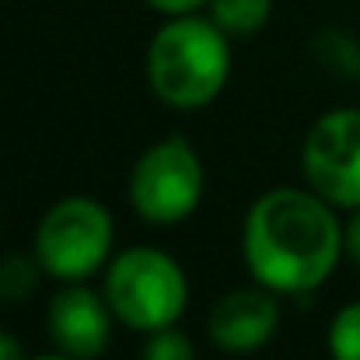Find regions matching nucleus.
<instances>
[{
  "mask_svg": "<svg viewBox=\"0 0 360 360\" xmlns=\"http://www.w3.org/2000/svg\"><path fill=\"white\" fill-rule=\"evenodd\" d=\"M319 193L273 189L259 196L245 221V259L252 276L283 294L319 287L340 262L343 228Z\"/></svg>",
  "mask_w": 360,
  "mask_h": 360,
  "instance_id": "1",
  "label": "nucleus"
},
{
  "mask_svg": "<svg viewBox=\"0 0 360 360\" xmlns=\"http://www.w3.org/2000/svg\"><path fill=\"white\" fill-rule=\"evenodd\" d=\"M228 32L210 18L179 14L158 28L147 49V77L161 102L175 109H200L214 102L231 70Z\"/></svg>",
  "mask_w": 360,
  "mask_h": 360,
  "instance_id": "2",
  "label": "nucleus"
},
{
  "mask_svg": "<svg viewBox=\"0 0 360 360\" xmlns=\"http://www.w3.org/2000/svg\"><path fill=\"white\" fill-rule=\"evenodd\" d=\"M186 297L189 287L182 266L158 248H129L109 266L105 301L129 329L154 333L175 326L186 311Z\"/></svg>",
  "mask_w": 360,
  "mask_h": 360,
  "instance_id": "3",
  "label": "nucleus"
},
{
  "mask_svg": "<svg viewBox=\"0 0 360 360\" xmlns=\"http://www.w3.org/2000/svg\"><path fill=\"white\" fill-rule=\"evenodd\" d=\"M112 248V217L102 203L88 196H70L56 203L39 231H35V259L49 276L84 280L91 276Z\"/></svg>",
  "mask_w": 360,
  "mask_h": 360,
  "instance_id": "4",
  "label": "nucleus"
},
{
  "mask_svg": "<svg viewBox=\"0 0 360 360\" xmlns=\"http://www.w3.org/2000/svg\"><path fill=\"white\" fill-rule=\"evenodd\" d=\"M129 200L150 224L186 221L203 200V165L189 140L172 136L143 150L129 175Z\"/></svg>",
  "mask_w": 360,
  "mask_h": 360,
  "instance_id": "5",
  "label": "nucleus"
},
{
  "mask_svg": "<svg viewBox=\"0 0 360 360\" xmlns=\"http://www.w3.org/2000/svg\"><path fill=\"white\" fill-rule=\"evenodd\" d=\"M304 179L333 207H360V109L326 112L304 136Z\"/></svg>",
  "mask_w": 360,
  "mask_h": 360,
  "instance_id": "6",
  "label": "nucleus"
},
{
  "mask_svg": "<svg viewBox=\"0 0 360 360\" xmlns=\"http://www.w3.org/2000/svg\"><path fill=\"white\" fill-rule=\"evenodd\" d=\"M49 336L60 354L74 360H95L105 354L112 336V308L88 287L60 290L49 301Z\"/></svg>",
  "mask_w": 360,
  "mask_h": 360,
  "instance_id": "7",
  "label": "nucleus"
},
{
  "mask_svg": "<svg viewBox=\"0 0 360 360\" xmlns=\"http://www.w3.org/2000/svg\"><path fill=\"white\" fill-rule=\"evenodd\" d=\"M280 322V308L266 290H235L224 294L210 311V340L228 354H248L262 347Z\"/></svg>",
  "mask_w": 360,
  "mask_h": 360,
  "instance_id": "8",
  "label": "nucleus"
},
{
  "mask_svg": "<svg viewBox=\"0 0 360 360\" xmlns=\"http://www.w3.org/2000/svg\"><path fill=\"white\" fill-rule=\"evenodd\" d=\"M273 14V0H210V18L231 32V35H252L259 32Z\"/></svg>",
  "mask_w": 360,
  "mask_h": 360,
  "instance_id": "9",
  "label": "nucleus"
},
{
  "mask_svg": "<svg viewBox=\"0 0 360 360\" xmlns=\"http://www.w3.org/2000/svg\"><path fill=\"white\" fill-rule=\"evenodd\" d=\"M39 269H42L39 259L7 255L0 262V297L4 301H25L35 290V283H39Z\"/></svg>",
  "mask_w": 360,
  "mask_h": 360,
  "instance_id": "10",
  "label": "nucleus"
},
{
  "mask_svg": "<svg viewBox=\"0 0 360 360\" xmlns=\"http://www.w3.org/2000/svg\"><path fill=\"white\" fill-rule=\"evenodd\" d=\"M329 354L333 360H360V301L336 311L329 329Z\"/></svg>",
  "mask_w": 360,
  "mask_h": 360,
  "instance_id": "11",
  "label": "nucleus"
},
{
  "mask_svg": "<svg viewBox=\"0 0 360 360\" xmlns=\"http://www.w3.org/2000/svg\"><path fill=\"white\" fill-rule=\"evenodd\" d=\"M143 360H196V350L186 333L165 326V329L150 333V340L143 347Z\"/></svg>",
  "mask_w": 360,
  "mask_h": 360,
  "instance_id": "12",
  "label": "nucleus"
},
{
  "mask_svg": "<svg viewBox=\"0 0 360 360\" xmlns=\"http://www.w3.org/2000/svg\"><path fill=\"white\" fill-rule=\"evenodd\" d=\"M343 248H347V255L360 266V207L350 214V221H347V228H343Z\"/></svg>",
  "mask_w": 360,
  "mask_h": 360,
  "instance_id": "13",
  "label": "nucleus"
},
{
  "mask_svg": "<svg viewBox=\"0 0 360 360\" xmlns=\"http://www.w3.org/2000/svg\"><path fill=\"white\" fill-rule=\"evenodd\" d=\"M154 11H161V14H172V18H179V14H193L196 7H203V4H210V0H147Z\"/></svg>",
  "mask_w": 360,
  "mask_h": 360,
  "instance_id": "14",
  "label": "nucleus"
},
{
  "mask_svg": "<svg viewBox=\"0 0 360 360\" xmlns=\"http://www.w3.org/2000/svg\"><path fill=\"white\" fill-rule=\"evenodd\" d=\"M0 360H25L21 357V343L7 333H0Z\"/></svg>",
  "mask_w": 360,
  "mask_h": 360,
  "instance_id": "15",
  "label": "nucleus"
},
{
  "mask_svg": "<svg viewBox=\"0 0 360 360\" xmlns=\"http://www.w3.org/2000/svg\"><path fill=\"white\" fill-rule=\"evenodd\" d=\"M35 360H74V357H67V354H63V357H35Z\"/></svg>",
  "mask_w": 360,
  "mask_h": 360,
  "instance_id": "16",
  "label": "nucleus"
}]
</instances>
